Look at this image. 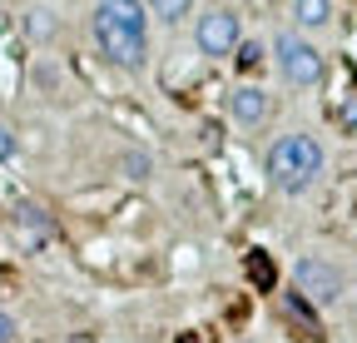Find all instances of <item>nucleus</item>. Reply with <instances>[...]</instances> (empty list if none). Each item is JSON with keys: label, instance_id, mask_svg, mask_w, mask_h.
Masks as SVG:
<instances>
[{"label": "nucleus", "instance_id": "0eeeda50", "mask_svg": "<svg viewBox=\"0 0 357 343\" xmlns=\"http://www.w3.org/2000/svg\"><path fill=\"white\" fill-rule=\"evenodd\" d=\"M15 229L25 234V244H45L55 234V219H50V209H40V204H20L15 209Z\"/></svg>", "mask_w": 357, "mask_h": 343}, {"label": "nucleus", "instance_id": "ddd939ff", "mask_svg": "<svg viewBox=\"0 0 357 343\" xmlns=\"http://www.w3.org/2000/svg\"><path fill=\"white\" fill-rule=\"evenodd\" d=\"M30 80L40 85V90H55V85H60V70H55L50 60H35V65H30Z\"/></svg>", "mask_w": 357, "mask_h": 343}, {"label": "nucleus", "instance_id": "7ed1b4c3", "mask_svg": "<svg viewBox=\"0 0 357 343\" xmlns=\"http://www.w3.org/2000/svg\"><path fill=\"white\" fill-rule=\"evenodd\" d=\"M268 50H273V65H278L283 85H293V90H312V85L328 80V55L303 30H283Z\"/></svg>", "mask_w": 357, "mask_h": 343}, {"label": "nucleus", "instance_id": "dca6fc26", "mask_svg": "<svg viewBox=\"0 0 357 343\" xmlns=\"http://www.w3.org/2000/svg\"><path fill=\"white\" fill-rule=\"evenodd\" d=\"M342 119H347V124H357V100H352V105L342 110Z\"/></svg>", "mask_w": 357, "mask_h": 343}, {"label": "nucleus", "instance_id": "9b49d317", "mask_svg": "<svg viewBox=\"0 0 357 343\" xmlns=\"http://www.w3.org/2000/svg\"><path fill=\"white\" fill-rule=\"evenodd\" d=\"M229 60H234V70H238V75H253V70H263V60H268V45H263V40H238Z\"/></svg>", "mask_w": 357, "mask_h": 343}, {"label": "nucleus", "instance_id": "423d86ee", "mask_svg": "<svg viewBox=\"0 0 357 343\" xmlns=\"http://www.w3.org/2000/svg\"><path fill=\"white\" fill-rule=\"evenodd\" d=\"M223 115H229L238 130H258V124H268V115H273V95H268L263 85L238 80L234 90L223 95Z\"/></svg>", "mask_w": 357, "mask_h": 343}, {"label": "nucleus", "instance_id": "1a4fd4ad", "mask_svg": "<svg viewBox=\"0 0 357 343\" xmlns=\"http://www.w3.org/2000/svg\"><path fill=\"white\" fill-rule=\"evenodd\" d=\"M119 180H129V184H149V180H154V154L139 149V145H129V149L119 154Z\"/></svg>", "mask_w": 357, "mask_h": 343}, {"label": "nucleus", "instance_id": "9d476101", "mask_svg": "<svg viewBox=\"0 0 357 343\" xmlns=\"http://www.w3.org/2000/svg\"><path fill=\"white\" fill-rule=\"evenodd\" d=\"M25 35L35 40V45H50V40L60 35V15L50 6H30L25 10Z\"/></svg>", "mask_w": 357, "mask_h": 343}, {"label": "nucleus", "instance_id": "20e7f679", "mask_svg": "<svg viewBox=\"0 0 357 343\" xmlns=\"http://www.w3.org/2000/svg\"><path fill=\"white\" fill-rule=\"evenodd\" d=\"M293 289H298V298L328 309V304H337V298L347 293V274L333 259H323V254H303V259L293 264Z\"/></svg>", "mask_w": 357, "mask_h": 343}, {"label": "nucleus", "instance_id": "f03ea898", "mask_svg": "<svg viewBox=\"0 0 357 343\" xmlns=\"http://www.w3.org/2000/svg\"><path fill=\"white\" fill-rule=\"evenodd\" d=\"M323 169H328V149H323L318 135H307V130L278 135L263 149V180H268L273 194H307L323 180Z\"/></svg>", "mask_w": 357, "mask_h": 343}, {"label": "nucleus", "instance_id": "2eb2a0df", "mask_svg": "<svg viewBox=\"0 0 357 343\" xmlns=\"http://www.w3.org/2000/svg\"><path fill=\"white\" fill-rule=\"evenodd\" d=\"M15 338H20V323H15L6 309H0V343H15Z\"/></svg>", "mask_w": 357, "mask_h": 343}, {"label": "nucleus", "instance_id": "f8f14e48", "mask_svg": "<svg viewBox=\"0 0 357 343\" xmlns=\"http://www.w3.org/2000/svg\"><path fill=\"white\" fill-rule=\"evenodd\" d=\"M144 10L149 20H164V25H178L189 10H194V0H144Z\"/></svg>", "mask_w": 357, "mask_h": 343}, {"label": "nucleus", "instance_id": "39448f33", "mask_svg": "<svg viewBox=\"0 0 357 343\" xmlns=\"http://www.w3.org/2000/svg\"><path fill=\"white\" fill-rule=\"evenodd\" d=\"M238 40H243V25L229 6H208L204 15H194V50L204 60H229Z\"/></svg>", "mask_w": 357, "mask_h": 343}, {"label": "nucleus", "instance_id": "f257e3e1", "mask_svg": "<svg viewBox=\"0 0 357 343\" xmlns=\"http://www.w3.org/2000/svg\"><path fill=\"white\" fill-rule=\"evenodd\" d=\"M89 40L105 65L139 75L149 65V10L144 0H95L89 10Z\"/></svg>", "mask_w": 357, "mask_h": 343}, {"label": "nucleus", "instance_id": "4468645a", "mask_svg": "<svg viewBox=\"0 0 357 343\" xmlns=\"http://www.w3.org/2000/svg\"><path fill=\"white\" fill-rule=\"evenodd\" d=\"M20 154V135L10 130V124H0V164H10Z\"/></svg>", "mask_w": 357, "mask_h": 343}, {"label": "nucleus", "instance_id": "6e6552de", "mask_svg": "<svg viewBox=\"0 0 357 343\" xmlns=\"http://www.w3.org/2000/svg\"><path fill=\"white\" fill-rule=\"evenodd\" d=\"M293 25H298L303 35L328 30V25H333V0H293Z\"/></svg>", "mask_w": 357, "mask_h": 343}]
</instances>
